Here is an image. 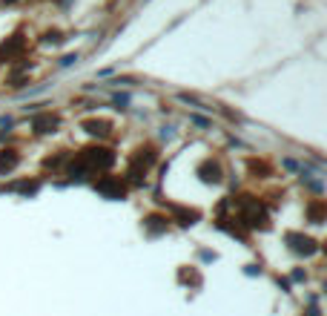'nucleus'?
I'll return each mask as SVG.
<instances>
[{
	"instance_id": "1",
	"label": "nucleus",
	"mask_w": 327,
	"mask_h": 316,
	"mask_svg": "<svg viewBox=\"0 0 327 316\" xmlns=\"http://www.w3.org/2000/svg\"><path fill=\"white\" fill-rule=\"evenodd\" d=\"M3 3H12V0H3Z\"/></svg>"
}]
</instances>
